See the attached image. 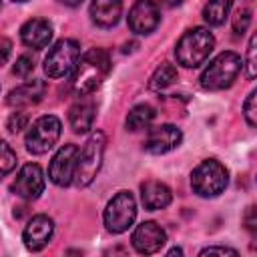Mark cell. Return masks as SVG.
<instances>
[{
  "label": "cell",
  "instance_id": "4dcf8cb0",
  "mask_svg": "<svg viewBox=\"0 0 257 257\" xmlns=\"http://www.w3.org/2000/svg\"><path fill=\"white\" fill-rule=\"evenodd\" d=\"M255 225H257V219H255V207H249L247 213H245V227L255 233Z\"/></svg>",
  "mask_w": 257,
  "mask_h": 257
},
{
  "label": "cell",
  "instance_id": "484cf974",
  "mask_svg": "<svg viewBox=\"0 0 257 257\" xmlns=\"http://www.w3.org/2000/svg\"><path fill=\"white\" fill-rule=\"evenodd\" d=\"M26 124H28V114L22 112V110L12 112V114L8 116V120H6V128H8L10 133H20L22 128H26Z\"/></svg>",
  "mask_w": 257,
  "mask_h": 257
},
{
  "label": "cell",
  "instance_id": "836d02e7",
  "mask_svg": "<svg viewBox=\"0 0 257 257\" xmlns=\"http://www.w3.org/2000/svg\"><path fill=\"white\" fill-rule=\"evenodd\" d=\"M169 255H183V251H181L179 247H173V249L169 251Z\"/></svg>",
  "mask_w": 257,
  "mask_h": 257
},
{
  "label": "cell",
  "instance_id": "5b68a950",
  "mask_svg": "<svg viewBox=\"0 0 257 257\" xmlns=\"http://www.w3.org/2000/svg\"><path fill=\"white\" fill-rule=\"evenodd\" d=\"M104 147H106V137L104 133L96 131L88 137V141L84 143L82 151H78V159H76V169H74V181L80 187H86L94 181L100 165H102V155H104Z\"/></svg>",
  "mask_w": 257,
  "mask_h": 257
},
{
  "label": "cell",
  "instance_id": "6da1fadb",
  "mask_svg": "<svg viewBox=\"0 0 257 257\" xmlns=\"http://www.w3.org/2000/svg\"><path fill=\"white\" fill-rule=\"evenodd\" d=\"M110 70V58L102 48H90L88 52H84L76 66H74V74H72V88L78 96L82 94H90L94 92L102 80L106 78Z\"/></svg>",
  "mask_w": 257,
  "mask_h": 257
},
{
  "label": "cell",
  "instance_id": "83f0119b",
  "mask_svg": "<svg viewBox=\"0 0 257 257\" xmlns=\"http://www.w3.org/2000/svg\"><path fill=\"white\" fill-rule=\"evenodd\" d=\"M32 70H34V60H32L28 54H22V56L16 60V64L12 66V72H14L16 76H20V78H26Z\"/></svg>",
  "mask_w": 257,
  "mask_h": 257
},
{
  "label": "cell",
  "instance_id": "f546056e",
  "mask_svg": "<svg viewBox=\"0 0 257 257\" xmlns=\"http://www.w3.org/2000/svg\"><path fill=\"white\" fill-rule=\"evenodd\" d=\"M10 54H12V42L2 36V38H0V66L8 62Z\"/></svg>",
  "mask_w": 257,
  "mask_h": 257
},
{
  "label": "cell",
  "instance_id": "7402d4cb",
  "mask_svg": "<svg viewBox=\"0 0 257 257\" xmlns=\"http://www.w3.org/2000/svg\"><path fill=\"white\" fill-rule=\"evenodd\" d=\"M177 80V68L171 62H163L151 76L149 80V88L151 90H163L167 86H171Z\"/></svg>",
  "mask_w": 257,
  "mask_h": 257
},
{
  "label": "cell",
  "instance_id": "9c48e42d",
  "mask_svg": "<svg viewBox=\"0 0 257 257\" xmlns=\"http://www.w3.org/2000/svg\"><path fill=\"white\" fill-rule=\"evenodd\" d=\"M78 159V147L76 145H64L58 149L54 159L48 167V177L58 187H68L74 181V169Z\"/></svg>",
  "mask_w": 257,
  "mask_h": 257
},
{
  "label": "cell",
  "instance_id": "d6986e66",
  "mask_svg": "<svg viewBox=\"0 0 257 257\" xmlns=\"http://www.w3.org/2000/svg\"><path fill=\"white\" fill-rule=\"evenodd\" d=\"M171 197H173L171 189L161 181H147L141 185V199H143L145 209L149 211L165 209L171 203Z\"/></svg>",
  "mask_w": 257,
  "mask_h": 257
},
{
  "label": "cell",
  "instance_id": "ba28073f",
  "mask_svg": "<svg viewBox=\"0 0 257 257\" xmlns=\"http://www.w3.org/2000/svg\"><path fill=\"white\" fill-rule=\"evenodd\" d=\"M135 217H137L135 197L128 191H120L108 201L104 209V227L108 233L118 235L124 233L135 223Z\"/></svg>",
  "mask_w": 257,
  "mask_h": 257
},
{
  "label": "cell",
  "instance_id": "ffe728a7",
  "mask_svg": "<svg viewBox=\"0 0 257 257\" xmlns=\"http://www.w3.org/2000/svg\"><path fill=\"white\" fill-rule=\"evenodd\" d=\"M233 0H209L203 8V18L209 26H221L231 10Z\"/></svg>",
  "mask_w": 257,
  "mask_h": 257
},
{
  "label": "cell",
  "instance_id": "7a4b0ae2",
  "mask_svg": "<svg viewBox=\"0 0 257 257\" xmlns=\"http://www.w3.org/2000/svg\"><path fill=\"white\" fill-rule=\"evenodd\" d=\"M213 48H215L213 34L203 26H195L179 38L175 56H177V62L183 64L185 68H195L209 58Z\"/></svg>",
  "mask_w": 257,
  "mask_h": 257
},
{
  "label": "cell",
  "instance_id": "4316f807",
  "mask_svg": "<svg viewBox=\"0 0 257 257\" xmlns=\"http://www.w3.org/2000/svg\"><path fill=\"white\" fill-rule=\"evenodd\" d=\"M255 42H257V36L253 34L249 38V46H247V78L253 80L255 74H257V60H255Z\"/></svg>",
  "mask_w": 257,
  "mask_h": 257
},
{
  "label": "cell",
  "instance_id": "3957f363",
  "mask_svg": "<svg viewBox=\"0 0 257 257\" xmlns=\"http://www.w3.org/2000/svg\"><path fill=\"white\" fill-rule=\"evenodd\" d=\"M241 66H243V62H241V56L237 52H231V50L221 52L203 70V74L199 78L201 80V86L205 90H223V88H229L235 82V78L239 76Z\"/></svg>",
  "mask_w": 257,
  "mask_h": 257
},
{
  "label": "cell",
  "instance_id": "30bf717a",
  "mask_svg": "<svg viewBox=\"0 0 257 257\" xmlns=\"http://www.w3.org/2000/svg\"><path fill=\"white\" fill-rule=\"evenodd\" d=\"M10 189L18 197H22L26 201L38 199L42 195V191H44V173H42L40 165H36V163L24 165L18 171V175H16V179H14Z\"/></svg>",
  "mask_w": 257,
  "mask_h": 257
},
{
  "label": "cell",
  "instance_id": "f1b7e54d",
  "mask_svg": "<svg viewBox=\"0 0 257 257\" xmlns=\"http://www.w3.org/2000/svg\"><path fill=\"white\" fill-rule=\"evenodd\" d=\"M205 255H231V257H237L239 253L235 249H231V247H207V249L201 251V257H205Z\"/></svg>",
  "mask_w": 257,
  "mask_h": 257
},
{
  "label": "cell",
  "instance_id": "603a6c76",
  "mask_svg": "<svg viewBox=\"0 0 257 257\" xmlns=\"http://www.w3.org/2000/svg\"><path fill=\"white\" fill-rule=\"evenodd\" d=\"M14 167H16V153L8 143L0 141V179L6 177Z\"/></svg>",
  "mask_w": 257,
  "mask_h": 257
},
{
  "label": "cell",
  "instance_id": "4fadbf2b",
  "mask_svg": "<svg viewBox=\"0 0 257 257\" xmlns=\"http://www.w3.org/2000/svg\"><path fill=\"white\" fill-rule=\"evenodd\" d=\"M133 247L143 253V255H151V253H157L165 243H167V233L153 221H145L141 223L135 231H133Z\"/></svg>",
  "mask_w": 257,
  "mask_h": 257
},
{
  "label": "cell",
  "instance_id": "8fae6325",
  "mask_svg": "<svg viewBox=\"0 0 257 257\" xmlns=\"http://www.w3.org/2000/svg\"><path fill=\"white\" fill-rule=\"evenodd\" d=\"M161 22L159 6L153 0H137L128 12V28L137 34H151Z\"/></svg>",
  "mask_w": 257,
  "mask_h": 257
},
{
  "label": "cell",
  "instance_id": "5bb4252c",
  "mask_svg": "<svg viewBox=\"0 0 257 257\" xmlns=\"http://www.w3.org/2000/svg\"><path fill=\"white\" fill-rule=\"evenodd\" d=\"M52 231H54V223L48 215H34L28 225L24 227V233H22V241L26 245V249L30 251H40L52 237Z\"/></svg>",
  "mask_w": 257,
  "mask_h": 257
},
{
  "label": "cell",
  "instance_id": "7c38bea8",
  "mask_svg": "<svg viewBox=\"0 0 257 257\" xmlns=\"http://www.w3.org/2000/svg\"><path fill=\"white\" fill-rule=\"evenodd\" d=\"M183 141V133L175 124H161L149 131L145 149L151 155H165L173 149H177Z\"/></svg>",
  "mask_w": 257,
  "mask_h": 257
},
{
  "label": "cell",
  "instance_id": "e0dca14e",
  "mask_svg": "<svg viewBox=\"0 0 257 257\" xmlns=\"http://www.w3.org/2000/svg\"><path fill=\"white\" fill-rule=\"evenodd\" d=\"M20 38L28 48H44L52 40V26L48 20L32 18L20 28Z\"/></svg>",
  "mask_w": 257,
  "mask_h": 257
},
{
  "label": "cell",
  "instance_id": "1f68e13d",
  "mask_svg": "<svg viewBox=\"0 0 257 257\" xmlns=\"http://www.w3.org/2000/svg\"><path fill=\"white\" fill-rule=\"evenodd\" d=\"M62 4H66V6H70V8H76V6H80L82 4V0H60Z\"/></svg>",
  "mask_w": 257,
  "mask_h": 257
},
{
  "label": "cell",
  "instance_id": "2e32d148",
  "mask_svg": "<svg viewBox=\"0 0 257 257\" xmlns=\"http://www.w3.org/2000/svg\"><path fill=\"white\" fill-rule=\"evenodd\" d=\"M46 94V82L44 80H28L16 88H12L6 96V102L10 106H30L44 98Z\"/></svg>",
  "mask_w": 257,
  "mask_h": 257
},
{
  "label": "cell",
  "instance_id": "8992f818",
  "mask_svg": "<svg viewBox=\"0 0 257 257\" xmlns=\"http://www.w3.org/2000/svg\"><path fill=\"white\" fill-rule=\"evenodd\" d=\"M60 131H62V124H60V120L54 114H46V116L36 118L32 122V126L28 128L26 139H24L26 151L32 153V155L48 153L58 143Z\"/></svg>",
  "mask_w": 257,
  "mask_h": 257
},
{
  "label": "cell",
  "instance_id": "9a60e30c",
  "mask_svg": "<svg viewBox=\"0 0 257 257\" xmlns=\"http://www.w3.org/2000/svg\"><path fill=\"white\" fill-rule=\"evenodd\" d=\"M94 114H96L94 100L88 98L86 94H82L80 100H76V102L70 106V110H68V122H70L72 133H76V135L88 133V131L92 128Z\"/></svg>",
  "mask_w": 257,
  "mask_h": 257
},
{
  "label": "cell",
  "instance_id": "cb8c5ba5",
  "mask_svg": "<svg viewBox=\"0 0 257 257\" xmlns=\"http://www.w3.org/2000/svg\"><path fill=\"white\" fill-rule=\"evenodd\" d=\"M243 114H245V120L249 126H255L257 124V90H251L245 104H243Z\"/></svg>",
  "mask_w": 257,
  "mask_h": 257
},
{
  "label": "cell",
  "instance_id": "d6a6232c",
  "mask_svg": "<svg viewBox=\"0 0 257 257\" xmlns=\"http://www.w3.org/2000/svg\"><path fill=\"white\" fill-rule=\"evenodd\" d=\"M181 2H183V0H165V4H167V6H179Z\"/></svg>",
  "mask_w": 257,
  "mask_h": 257
},
{
  "label": "cell",
  "instance_id": "e575fe53",
  "mask_svg": "<svg viewBox=\"0 0 257 257\" xmlns=\"http://www.w3.org/2000/svg\"><path fill=\"white\" fill-rule=\"evenodd\" d=\"M12 2H26V0H12Z\"/></svg>",
  "mask_w": 257,
  "mask_h": 257
},
{
  "label": "cell",
  "instance_id": "277c9868",
  "mask_svg": "<svg viewBox=\"0 0 257 257\" xmlns=\"http://www.w3.org/2000/svg\"><path fill=\"white\" fill-rule=\"evenodd\" d=\"M227 183H229V173L215 159H207L199 163L191 173V187L199 197H207V199L217 197L227 189Z\"/></svg>",
  "mask_w": 257,
  "mask_h": 257
},
{
  "label": "cell",
  "instance_id": "52a82bcc",
  "mask_svg": "<svg viewBox=\"0 0 257 257\" xmlns=\"http://www.w3.org/2000/svg\"><path fill=\"white\" fill-rule=\"evenodd\" d=\"M78 58H80L78 42L72 38H62L48 50L44 58V72L50 78H62L74 70Z\"/></svg>",
  "mask_w": 257,
  "mask_h": 257
},
{
  "label": "cell",
  "instance_id": "44dd1931",
  "mask_svg": "<svg viewBox=\"0 0 257 257\" xmlns=\"http://www.w3.org/2000/svg\"><path fill=\"white\" fill-rule=\"evenodd\" d=\"M155 118V108L151 104H137L131 108V112L126 114V128L128 131H141L147 128Z\"/></svg>",
  "mask_w": 257,
  "mask_h": 257
},
{
  "label": "cell",
  "instance_id": "d4e9b609",
  "mask_svg": "<svg viewBox=\"0 0 257 257\" xmlns=\"http://www.w3.org/2000/svg\"><path fill=\"white\" fill-rule=\"evenodd\" d=\"M251 24V10L249 8H239L233 16V30L235 34H243Z\"/></svg>",
  "mask_w": 257,
  "mask_h": 257
},
{
  "label": "cell",
  "instance_id": "ac0fdd59",
  "mask_svg": "<svg viewBox=\"0 0 257 257\" xmlns=\"http://www.w3.org/2000/svg\"><path fill=\"white\" fill-rule=\"evenodd\" d=\"M122 2L120 0H92L90 2V18L100 28H110L120 20Z\"/></svg>",
  "mask_w": 257,
  "mask_h": 257
}]
</instances>
